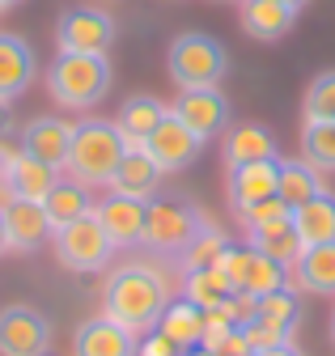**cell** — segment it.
Instances as JSON below:
<instances>
[{"mask_svg": "<svg viewBox=\"0 0 335 356\" xmlns=\"http://www.w3.org/2000/svg\"><path fill=\"white\" fill-rule=\"evenodd\" d=\"M229 250V238L221 234V229H213V225H204L195 238H191V246L183 250V267L187 272H195V267H217V259Z\"/></svg>", "mask_w": 335, "mask_h": 356, "instance_id": "cell-31", "label": "cell"}, {"mask_svg": "<svg viewBox=\"0 0 335 356\" xmlns=\"http://www.w3.org/2000/svg\"><path fill=\"white\" fill-rule=\"evenodd\" d=\"M0 183H5L9 195L43 204L47 191L60 183V170L47 165V161H38V157H30V153H13V157H0Z\"/></svg>", "mask_w": 335, "mask_h": 356, "instance_id": "cell-13", "label": "cell"}, {"mask_svg": "<svg viewBox=\"0 0 335 356\" xmlns=\"http://www.w3.org/2000/svg\"><path fill=\"white\" fill-rule=\"evenodd\" d=\"M293 229H297L302 246L335 242V191H318L302 208H293Z\"/></svg>", "mask_w": 335, "mask_h": 356, "instance_id": "cell-21", "label": "cell"}, {"mask_svg": "<svg viewBox=\"0 0 335 356\" xmlns=\"http://www.w3.org/2000/svg\"><path fill=\"white\" fill-rule=\"evenodd\" d=\"M238 22H242L246 38H255V42H280L293 30L297 13H293L288 5H280V0H242V5H238Z\"/></svg>", "mask_w": 335, "mask_h": 356, "instance_id": "cell-18", "label": "cell"}, {"mask_svg": "<svg viewBox=\"0 0 335 356\" xmlns=\"http://www.w3.org/2000/svg\"><path fill=\"white\" fill-rule=\"evenodd\" d=\"M229 293H238V289L229 284V276L221 272V267H195V272H187V280H183V297L195 301L199 309L221 305Z\"/></svg>", "mask_w": 335, "mask_h": 356, "instance_id": "cell-28", "label": "cell"}, {"mask_svg": "<svg viewBox=\"0 0 335 356\" xmlns=\"http://www.w3.org/2000/svg\"><path fill=\"white\" fill-rule=\"evenodd\" d=\"M115 42V22L111 13L94 9V5H72L60 13L56 22V47L60 51H76V56H106Z\"/></svg>", "mask_w": 335, "mask_h": 356, "instance_id": "cell-7", "label": "cell"}, {"mask_svg": "<svg viewBox=\"0 0 335 356\" xmlns=\"http://www.w3.org/2000/svg\"><path fill=\"white\" fill-rule=\"evenodd\" d=\"M302 119H306V123H335V68L318 72V76L306 85Z\"/></svg>", "mask_w": 335, "mask_h": 356, "instance_id": "cell-29", "label": "cell"}, {"mask_svg": "<svg viewBox=\"0 0 335 356\" xmlns=\"http://www.w3.org/2000/svg\"><path fill=\"white\" fill-rule=\"evenodd\" d=\"M280 174H276V195L288 204V208H302L306 200H314L322 187V170H314L306 157H280L276 161Z\"/></svg>", "mask_w": 335, "mask_h": 356, "instance_id": "cell-22", "label": "cell"}, {"mask_svg": "<svg viewBox=\"0 0 335 356\" xmlns=\"http://www.w3.org/2000/svg\"><path fill=\"white\" fill-rule=\"evenodd\" d=\"M9 123H13V119H9V102H0V136L9 131Z\"/></svg>", "mask_w": 335, "mask_h": 356, "instance_id": "cell-37", "label": "cell"}, {"mask_svg": "<svg viewBox=\"0 0 335 356\" xmlns=\"http://www.w3.org/2000/svg\"><path fill=\"white\" fill-rule=\"evenodd\" d=\"M51 242H56V259L68 272H102L111 263V250H115V242L106 238L102 220L94 212H85L81 220H72V225L56 229Z\"/></svg>", "mask_w": 335, "mask_h": 356, "instance_id": "cell-5", "label": "cell"}, {"mask_svg": "<svg viewBox=\"0 0 335 356\" xmlns=\"http://www.w3.org/2000/svg\"><path fill=\"white\" fill-rule=\"evenodd\" d=\"M238 220L246 229H268V225H284V220H293V208L280 195H268L259 204H250L246 212H238Z\"/></svg>", "mask_w": 335, "mask_h": 356, "instance_id": "cell-34", "label": "cell"}, {"mask_svg": "<svg viewBox=\"0 0 335 356\" xmlns=\"http://www.w3.org/2000/svg\"><path fill=\"white\" fill-rule=\"evenodd\" d=\"M246 246L268 254V259H276V263H284V267H293L302 259V250H306L297 229H293V220H284V225H268V229H246Z\"/></svg>", "mask_w": 335, "mask_h": 356, "instance_id": "cell-26", "label": "cell"}, {"mask_svg": "<svg viewBox=\"0 0 335 356\" xmlns=\"http://www.w3.org/2000/svg\"><path fill=\"white\" fill-rule=\"evenodd\" d=\"M250 356H302L297 343H280V348H263V352H250Z\"/></svg>", "mask_w": 335, "mask_h": 356, "instance_id": "cell-36", "label": "cell"}, {"mask_svg": "<svg viewBox=\"0 0 335 356\" xmlns=\"http://www.w3.org/2000/svg\"><path fill=\"white\" fill-rule=\"evenodd\" d=\"M111 60L106 56H76V51H60L47 68V89L64 111H90L111 94Z\"/></svg>", "mask_w": 335, "mask_h": 356, "instance_id": "cell-3", "label": "cell"}, {"mask_svg": "<svg viewBox=\"0 0 335 356\" xmlns=\"http://www.w3.org/2000/svg\"><path fill=\"white\" fill-rule=\"evenodd\" d=\"M51 323L34 305H5L0 309V356H47Z\"/></svg>", "mask_w": 335, "mask_h": 356, "instance_id": "cell-9", "label": "cell"}, {"mask_svg": "<svg viewBox=\"0 0 335 356\" xmlns=\"http://www.w3.org/2000/svg\"><path fill=\"white\" fill-rule=\"evenodd\" d=\"M204 327H208L204 309H199L195 301H187V297L170 301V305L161 309V318H157V331H161V335H170V339H174L183 352L204 343Z\"/></svg>", "mask_w": 335, "mask_h": 356, "instance_id": "cell-23", "label": "cell"}, {"mask_svg": "<svg viewBox=\"0 0 335 356\" xmlns=\"http://www.w3.org/2000/svg\"><path fill=\"white\" fill-rule=\"evenodd\" d=\"M161 187V165L140 149V145H128V153H123L115 178H111V191L119 195H132V200H153Z\"/></svg>", "mask_w": 335, "mask_h": 356, "instance_id": "cell-19", "label": "cell"}, {"mask_svg": "<svg viewBox=\"0 0 335 356\" xmlns=\"http://www.w3.org/2000/svg\"><path fill=\"white\" fill-rule=\"evenodd\" d=\"M0 212H5V238H9V250H38L43 242H51V216L47 208L38 200H22V195H9L5 204H0Z\"/></svg>", "mask_w": 335, "mask_h": 356, "instance_id": "cell-11", "label": "cell"}, {"mask_svg": "<svg viewBox=\"0 0 335 356\" xmlns=\"http://www.w3.org/2000/svg\"><path fill=\"white\" fill-rule=\"evenodd\" d=\"M293 284L302 293H318V297H331L335 293V242H322V246H306L302 259L288 267Z\"/></svg>", "mask_w": 335, "mask_h": 356, "instance_id": "cell-20", "label": "cell"}, {"mask_svg": "<svg viewBox=\"0 0 335 356\" xmlns=\"http://www.w3.org/2000/svg\"><path fill=\"white\" fill-rule=\"evenodd\" d=\"M17 5H26V0H0V9H17Z\"/></svg>", "mask_w": 335, "mask_h": 356, "instance_id": "cell-41", "label": "cell"}, {"mask_svg": "<svg viewBox=\"0 0 335 356\" xmlns=\"http://www.w3.org/2000/svg\"><path fill=\"white\" fill-rule=\"evenodd\" d=\"M170 305V289H165V276L153 272L145 263H123L106 276L102 284V314L123 323L128 331L145 335L157 327L161 309Z\"/></svg>", "mask_w": 335, "mask_h": 356, "instance_id": "cell-1", "label": "cell"}, {"mask_svg": "<svg viewBox=\"0 0 335 356\" xmlns=\"http://www.w3.org/2000/svg\"><path fill=\"white\" fill-rule=\"evenodd\" d=\"M68 145H72V123L56 119V115H38L22 127V153L47 161L56 170H64L68 161Z\"/></svg>", "mask_w": 335, "mask_h": 356, "instance_id": "cell-17", "label": "cell"}, {"mask_svg": "<svg viewBox=\"0 0 335 356\" xmlns=\"http://www.w3.org/2000/svg\"><path fill=\"white\" fill-rule=\"evenodd\" d=\"M136 331H128L115 318H90L72 335V356H136Z\"/></svg>", "mask_w": 335, "mask_h": 356, "instance_id": "cell-14", "label": "cell"}, {"mask_svg": "<svg viewBox=\"0 0 335 356\" xmlns=\"http://www.w3.org/2000/svg\"><path fill=\"white\" fill-rule=\"evenodd\" d=\"M280 5H288V9H293V13H302V9H306V5H310V0H280Z\"/></svg>", "mask_w": 335, "mask_h": 356, "instance_id": "cell-39", "label": "cell"}, {"mask_svg": "<svg viewBox=\"0 0 335 356\" xmlns=\"http://www.w3.org/2000/svg\"><path fill=\"white\" fill-rule=\"evenodd\" d=\"M170 111L195 131L204 145L229 127V98L221 94V85L217 89H179V98H174Z\"/></svg>", "mask_w": 335, "mask_h": 356, "instance_id": "cell-10", "label": "cell"}, {"mask_svg": "<svg viewBox=\"0 0 335 356\" xmlns=\"http://www.w3.org/2000/svg\"><path fill=\"white\" fill-rule=\"evenodd\" d=\"M302 157L314 170L335 174V123H302Z\"/></svg>", "mask_w": 335, "mask_h": 356, "instance_id": "cell-30", "label": "cell"}, {"mask_svg": "<svg viewBox=\"0 0 335 356\" xmlns=\"http://www.w3.org/2000/svg\"><path fill=\"white\" fill-rule=\"evenodd\" d=\"M263 157H276V140H272L268 127H259V123H238V127H229V136H225V165L263 161Z\"/></svg>", "mask_w": 335, "mask_h": 356, "instance_id": "cell-25", "label": "cell"}, {"mask_svg": "<svg viewBox=\"0 0 335 356\" xmlns=\"http://www.w3.org/2000/svg\"><path fill=\"white\" fill-rule=\"evenodd\" d=\"M242 335H246V343H250V352H263V348H280V343H293V327H284V323H272V318H250V323H242Z\"/></svg>", "mask_w": 335, "mask_h": 356, "instance_id": "cell-33", "label": "cell"}, {"mask_svg": "<svg viewBox=\"0 0 335 356\" xmlns=\"http://www.w3.org/2000/svg\"><path fill=\"white\" fill-rule=\"evenodd\" d=\"M179 356H213L208 348H187V352H179Z\"/></svg>", "mask_w": 335, "mask_h": 356, "instance_id": "cell-40", "label": "cell"}, {"mask_svg": "<svg viewBox=\"0 0 335 356\" xmlns=\"http://www.w3.org/2000/svg\"><path fill=\"white\" fill-rule=\"evenodd\" d=\"M179 352H183V348H179L170 335H161L157 327L136 339V356H179Z\"/></svg>", "mask_w": 335, "mask_h": 356, "instance_id": "cell-35", "label": "cell"}, {"mask_svg": "<svg viewBox=\"0 0 335 356\" xmlns=\"http://www.w3.org/2000/svg\"><path fill=\"white\" fill-rule=\"evenodd\" d=\"M331 343H335V314H331Z\"/></svg>", "mask_w": 335, "mask_h": 356, "instance_id": "cell-42", "label": "cell"}, {"mask_svg": "<svg viewBox=\"0 0 335 356\" xmlns=\"http://www.w3.org/2000/svg\"><path fill=\"white\" fill-rule=\"evenodd\" d=\"M199 229H204V220L187 204L153 195L149 208H145V238H140V246H149L157 254H183Z\"/></svg>", "mask_w": 335, "mask_h": 356, "instance_id": "cell-6", "label": "cell"}, {"mask_svg": "<svg viewBox=\"0 0 335 356\" xmlns=\"http://www.w3.org/2000/svg\"><path fill=\"white\" fill-rule=\"evenodd\" d=\"M140 149L161 165V174H179V170H187V165L204 153V140L195 136V131H191L174 111H165V119L149 131V140H145Z\"/></svg>", "mask_w": 335, "mask_h": 356, "instance_id": "cell-8", "label": "cell"}, {"mask_svg": "<svg viewBox=\"0 0 335 356\" xmlns=\"http://www.w3.org/2000/svg\"><path fill=\"white\" fill-rule=\"evenodd\" d=\"M165 72L179 89H217L229 76V51L213 34L183 30L165 51Z\"/></svg>", "mask_w": 335, "mask_h": 356, "instance_id": "cell-4", "label": "cell"}, {"mask_svg": "<svg viewBox=\"0 0 335 356\" xmlns=\"http://www.w3.org/2000/svg\"><path fill=\"white\" fill-rule=\"evenodd\" d=\"M145 208H149V200H132V195H119V191H111L102 204H94V216L102 220V229L115 242V250L140 246V238H145Z\"/></svg>", "mask_w": 335, "mask_h": 356, "instance_id": "cell-12", "label": "cell"}, {"mask_svg": "<svg viewBox=\"0 0 335 356\" xmlns=\"http://www.w3.org/2000/svg\"><path fill=\"white\" fill-rule=\"evenodd\" d=\"M0 13H5V9H0Z\"/></svg>", "mask_w": 335, "mask_h": 356, "instance_id": "cell-44", "label": "cell"}, {"mask_svg": "<svg viewBox=\"0 0 335 356\" xmlns=\"http://www.w3.org/2000/svg\"><path fill=\"white\" fill-rule=\"evenodd\" d=\"M43 208H47V216H51V229H64V225H72V220H81L85 212H94V200H90V187H81V183H60L47 191V200H43Z\"/></svg>", "mask_w": 335, "mask_h": 356, "instance_id": "cell-27", "label": "cell"}, {"mask_svg": "<svg viewBox=\"0 0 335 356\" xmlns=\"http://www.w3.org/2000/svg\"><path fill=\"white\" fill-rule=\"evenodd\" d=\"M221 5H242V0H221Z\"/></svg>", "mask_w": 335, "mask_h": 356, "instance_id": "cell-43", "label": "cell"}, {"mask_svg": "<svg viewBox=\"0 0 335 356\" xmlns=\"http://www.w3.org/2000/svg\"><path fill=\"white\" fill-rule=\"evenodd\" d=\"M255 314L272 318V323H284V327H297L302 323V305H297V297H293L288 284H284V289H272V293L255 297ZM255 314H250V318H255Z\"/></svg>", "mask_w": 335, "mask_h": 356, "instance_id": "cell-32", "label": "cell"}, {"mask_svg": "<svg viewBox=\"0 0 335 356\" xmlns=\"http://www.w3.org/2000/svg\"><path fill=\"white\" fill-rule=\"evenodd\" d=\"M165 111H170V106H161L153 94H132L128 102L119 106L115 127L123 131V140H128V145H145V140H149V131L165 119Z\"/></svg>", "mask_w": 335, "mask_h": 356, "instance_id": "cell-24", "label": "cell"}, {"mask_svg": "<svg viewBox=\"0 0 335 356\" xmlns=\"http://www.w3.org/2000/svg\"><path fill=\"white\" fill-rule=\"evenodd\" d=\"M9 250V238H5V212H0V254Z\"/></svg>", "mask_w": 335, "mask_h": 356, "instance_id": "cell-38", "label": "cell"}, {"mask_svg": "<svg viewBox=\"0 0 335 356\" xmlns=\"http://www.w3.org/2000/svg\"><path fill=\"white\" fill-rule=\"evenodd\" d=\"M280 157H263V161H242V165H225L229 170V208L246 212L250 204H259L268 195H276V165Z\"/></svg>", "mask_w": 335, "mask_h": 356, "instance_id": "cell-15", "label": "cell"}, {"mask_svg": "<svg viewBox=\"0 0 335 356\" xmlns=\"http://www.w3.org/2000/svg\"><path fill=\"white\" fill-rule=\"evenodd\" d=\"M123 153H128V140H123V131L111 119L72 123V145H68L64 174L81 187H111Z\"/></svg>", "mask_w": 335, "mask_h": 356, "instance_id": "cell-2", "label": "cell"}, {"mask_svg": "<svg viewBox=\"0 0 335 356\" xmlns=\"http://www.w3.org/2000/svg\"><path fill=\"white\" fill-rule=\"evenodd\" d=\"M38 64H34V47L13 34V30H0V102H13L17 94H26L30 81H34Z\"/></svg>", "mask_w": 335, "mask_h": 356, "instance_id": "cell-16", "label": "cell"}]
</instances>
